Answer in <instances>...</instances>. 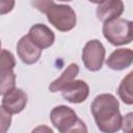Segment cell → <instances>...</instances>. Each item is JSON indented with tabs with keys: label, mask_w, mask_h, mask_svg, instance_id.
I'll use <instances>...</instances> for the list:
<instances>
[{
	"label": "cell",
	"mask_w": 133,
	"mask_h": 133,
	"mask_svg": "<svg viewBox=\"0 0 133 133\" xmlns=\"http://www.w3.org/2000/svg\"><path fill=\"white\" fill-rule=\"evenodd\" d=\"M124 12V3L121 0H105L97 5L96 15L99 21L103 24L112 20L119 19Z\"/></svg>",
	"instance_id": "cell-8"
},
{
	"label": "cell",
	"mask_w": 133,
	"mask_h": 133,
	"mask_svg": "<svg viewBox=\"0 0 133 133\" xmlns=\"http://www.w3.org/2000/svg\"><path fill=\"white\" fill-rule=\"evenodd\" d=\"M50 119L52 125L59 131V133H62L72 125H74L79 119V117L71 107L58 105L51 110Z\"/></svg>",
	"instance_id": "cell-5"
},
{
	"label": "cell",
	"mask_w": 133,
	"mask_h": 133,
	"mask_svg": "<svg viewBox=\"0 0 133 133\" xmlns=\"http://www.w3.org/2000/svg\"><path fill=\"white\" fill-rule=\"evenodd\" d=\"M79 74V66L77 63H71L69 64V66L62 72V74L55 79L54 81H52L49 85V90L51 92H57V91H61V89L68 85L70 82H72L73 80H75L76 76Z\"/></svg>",
	"instance_id": "cell-12"
},
{
	"label": "cell",
	"mask_w": 133,
	"mask_h": 133,
	"mask_svg": "<svg viewBox=\"0 0 133 133\" xmlns=\"http://www.w3.org/2000/svg\"><path fill=\"white\" fill-rule=\"evenodd\" d=\"M106 65L113 71H123L133 63V50L119 48L114 50L106 59Z\"/></svg>",
	"instance_id": "cell-11"
},
{
	"label": "cell",
	"mask_w": 133,
	"mask_h": 133,
	"mask_svg": "<svg viewBox=\"0 0 133 133\" xmlns=\"http://www.w3.org/2000/svg\"><path fill=\"white\" fill-rule=\"evenodd\" d=\"M131 128H133V112H129L125 116H123L122 122V130L124 133L129 131Z\"/></svg>",
	"instance_id": "cell-18"
},
{
	"label": "cell",
	"mask_w": 133,
	"mask_h": 133,
	"mask_svg": "<svg viewBox=\"0 0 133 133\" xmlns=\"http://www.w3.org/2000/svg\"><path fill=\"white\" fill-rule=\"evenodd\" d=\"M62 133H88V130H87L85 123L79 118L74 125H72L70 128H68Z\"/></svg>",
	"instance_id": "cell-16"
},
{
	"label": "cell",
	"mask_w": 133,
	"mask_h": 133,
	"mask_svg": "<svg viewBox=\"0 0 133 133\" xmlns=\"http://www.w3.org/2000/svg\"><path fill=\"white\" fill-rule=\"evenodd\" d=\"M27 35L30 41L42 50L51 47L55 41L54 32L47 25L41 23L31 26Z\"/></svg>",
	"instance_id": "cell-9"
},
{
	"label": "cell",
	"mask_w": 133,
	"mask_h": 133,
	"mask_svg": "<svg viewBox=\"0 0 133 133\" xmlns=\"http://www.w3.org/2000/svg\"><path fill=\"white\" fill-rule=\"evenodd\" d=\"M0 111H1V133H6V131L9 129L11 124V114L6 112L2 107Z\"/></svg>",
	"instance_id": "cell-17"
},
{
	"label": "cell",
	"mask_w": 133,
	"mask_h": 133,
	"mask_svg": "<svg viewBox=\"0 0 133 133\" xmlns=\"http://www.w3.org/2000/svg\"><path fill=\"white\" fill-rule=\"evenodd\" d=\"M16 66L15 56L11 52L6 49H2L1 51V70H14Z\"/></svg>",
	"instance_id": "cell-15"
},
{
	"label": "cell",
	"mask_w": 133,
	"mask_h": 133,
	"mask_svg": "<svg viewBox=\"0 0 133 133\" xmlns=\"http://www.w3.org/2000/svg\"><path fill=\"white\" fill-rule=\"evenodd\" d=\"M126 133H133V128H131V129H130L129 131H127Z\"/></svg>",
	"instance_id": "cell-20"
},
{
	"label": "cell",
	"mask_w": 133,
	"mask_h": 133,
	"mask_svg": "<svg viewBox=\"0 0 133 133\" xmlns=\"http://www.w3.org/2000/svg\"><path fill=\"white\" fill-rule=\"evenodd\" d=\"M1 86L0 94L2 96L8 94L12 89L16 88V74L14 70H5L1 71Z\"/></svg>",
	"instance_id": "cell-14"
},
{
	"label": "cell",
	"mask_w": 133,
	"mask_h": 133,
	"mask_svg": "<svg viewBox=\"0 0 133 133\" xmlns=\"http://www.w3.org/2000/svg\"><path fill=\"white\" fill-rule=\"evenodd\" d=\"M117 94L125 104L133 105V71L122 79L117 88Z\"/></svg>",
	"instance_id": "cell-13"
},
{
	"label": "cell",
	"mask_w": 133,
	"mask_h": 133,
	"mask_svg": "<svg viewBox=\"0 0 133 133\" xmlns=\"http://www.w3.org/2000/svg\"><path fill=\"white\" fill-rule=\"evenodd\" d=\"M28 101L27 94L21 88H15L8 94L2 96L1 107L10 114H17L23 111Z\"/></svg>",
	"instance_id": "cell-6"
},
{
	"label": "cell",
	"mask_w": 133,
	"mask_h": 133,
	"mask_svg": "<svg viewBox=\"0 0 133 133\" xmlns=\"http://www.w3.org/2000/svg\"><path fill=\"white\" fill-rule=\"evenodd\" d=\"M42 49L35 46L28 35L22 36L17 44V53L21 61L25 64H33L38 61L42 55Z\"/></svg>",
	"instance_id": "cell-10"
},
{
	"label": "cell",
	"mask_w": 133,
	"mask_h": 133,
	"mask_svg": "<svg viewBox=\"0 0 133 133\" xmlns=\"http://www.w3.org/2000/svg\"><path fill=\"white\" fill-rule=\"evenodd\" d=\"M90 111L102 133H116L122 129L123 116L119 111V102L113 95H98L90 104Z\"/></svg>",
	"instance_id": "cell-1"
},
{
	"label": "cell",
	"mask_w": 133,
	"mask_h": 133,
	"mask_svg": "<svg viewBox=\"0 0 133 133\" xmlns=\"http://www.w3.org/2000/svg\"><path fill=\"white\" fill-rule=\"evenodd\" d=\"M32 5L46 14L51 25L61 32L72 30L77 23V17L72 6L54 1H33Z\"/></svg>",
	"instance_id": "cell-2"
},
{
	"label": "cell",
	"mask_w": 133,
	"mask_h": 133,
	"mask_svg": "<svg viewBox=\"0 0 133 133\" xmlns=\"http://www.w3.org/2000/svg\"><path fill=\"white\" fill-rule=\"evenodd\" d=\"M88 95L89 86L83 80H73L61 89L62 98L72 104H79L84 102Z\"/></svg>",
	"instance_id": "cell-7"
},
{
	"label": "cell",
	"mask_w": 133,
	"mask_h": 133,
	"mask_svg": "<svg viewBox=\"0 0 133 133\" xmlns=\"http://www.w3.org/2000/svg\"><path fill=\"white\" fill-rule=\"evenodd\" d=\"M102 32L104 37L113 46L127 45L133 41L132 21L122 18L104 23Z\"/></svg>",
	"instance_id": "cell-3"
},
{
	"label": "cell",
	"mask_w": 133,
	"mask_h": 133,
	"mask_svg": "<svg viewBox=\"0 0 133 133\" xmlns=\"http://www.w3.org/2000/svg\"><path fill=\"white\" fill-rule=\"evenodd\" d=\"M106 50L99 39H90L86 42L82 49V62L90 72H98L102 69L105 60Z\"/></svg>",
	"instance_id": "cell-4"
},
{
	"label": "cell",
	"mask_w": 133,
	"mask_h": 133,
	"mask_svg": "<svg viewBox=\"0 0 133 133\" xmlns=\"http://www.w3.org/2000/svg\"><path fill=\"white\" fill-rule=\"evenodd\" d=\"M132 24H133V21H132Z\"/></svg>",
	"instance_id": "cell-21"
},
{
	"label": "cell",
	"mask_w": 133,
	"mask_h": 133,
	"mask_svg": "<svg viewBox=\"0 0 133 133\" xmlns=\"http://www.w3.org/2000/svg\"><path fill=\"white\" fill-rule=\"evenodd\" d=\"M31 133H54V131L47 125H39L37 127H35Z\"/></svg>",
	"instance_id": "cell-19"
}]
</instances>
